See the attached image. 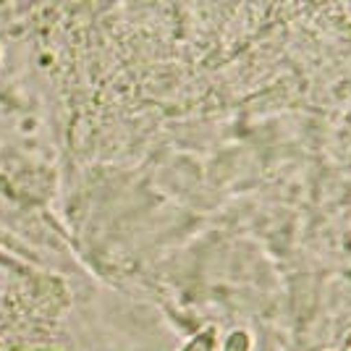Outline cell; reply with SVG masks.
I'll list each match as a JSON object with an SVG mask.
<instances>
[{"instance_id":"6da1fadb","label":"cell","mask_w":351,"mask_h":351,"mask_svg":"<svg viewBox=\"0 0 351 351\" xmlns=\"http://www.w3.org/2000/svg\"><path fill=\"white\" fill-rule=\"evenodd\" d=\"M213 346H215V336H213V330H205L197 338H191L181 351H213Z\"/></svg>"},{"instance_id":"7a4b0ae2","label":"cell","mask_w":351,"mask_h":351,"mask_svg":"<svg viewBox=\"0 0 351 351\" xmlns=\"http://www.w3.org/2000/svg\"><path fill=\"white\" fill-rule=\"evenodd\" d=\"M247 349H249L247 333H231L228 343H226V351H247Z\"/></svg>"},{"instance_id":"3957f363","label":"cell","mask_w":351,"mask_h":351,"mask_svg":"<svg viewBox=\"0 0 351 351\" xmlns=\"http://www.w3.org/2000/svg\"><path fill=\"white\" fill-rule=\"evenodd\" d=\"M341 351H351V336L346 338V343H343V349H341Z\"/></svg>"}]
</instances>
